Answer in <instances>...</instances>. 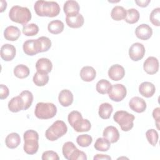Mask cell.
I'll return each instance as SVG.
<instances>
[{
    "label": "cell",
    "mask_w": 160,
    "mask_h": 160,
    "mask_svg": "<svg viewBox=\"0 0 160 160\" xmlns=\"http://www.w3.org/2000/svg\"><path fill=\"white\" fill-rule=\"evenodd\" d=\"M96 76L95 69L91 66H84L80 71L81 79L86 82H90L94 80Z\"/></svg>",
    "instance_id": "25"
},
{
    "label": "cell",
    "mask_w": 160,
    "mask_h": 160,
    "mask_svg": "<svg viewBox=\"0 0 160 160\" xmlns=\"http://www.w3.org/2000/svg\"><path fill=\"white\" fill-rule=\"evenodd\" d=\"M143 69L148 74H154L159 70V61L153 56L148 57L143 64Z\"/></svg>",
    "instance_id": "12"
},
{
    "label": "cell",
    "mask_w": 160,
    "mask_h": 160,
    "mask_svg": "<svg viewBox=\"0 0 160 160\" xmlns=\"http://www.w3.org/2000/svg\"><path fill=\"white\" fill-rule=\"evenodd\" d=\"M135 34L138 38L141 40H148L152 35V29L149 25L141 24L136 28Z\"/></svg>",
    "instance_id": "13"
},
{
    "label": "cell",
    "mask_w": 160,
    "mask_h": 160,
    "mask_svg": "<svg viewBox=\"0 0 160 160\" xmlns=\"http://www.w3.org/2000/svg\"><path fill=\"white\" fill-rule=\"evenodd\" d=\"M16 53V48L11 44H4L1 48V57L5 61L12 60Z\"/></svg>",
    "instance_id": "15"
},
{
    "label": "cell",
    "mask_w": 160,
    "mask_h": 160,
    "mask_svg": "<svg viewBox=\"0 0 160 160\" xmlns=\"http://www.w3.org/2000/svg\"><path fill=\"white\" fill-rule=\"evenodd\" d=\"M111 142L105 138H99L94 145V148L99 151H107L109 149Z\"/></svg>",
    "instance_id": "33"
},
{
    "label": "cell",
    "mask_w": 160,
    "mask_h": 160,
    "mask_svg": "<svg viewBox=\"0 0 160 160\" xmlns=\"http://www.w3.org/2000/svg\"><path fill=\"white\" fill-rule=\"evenodd\" d=\"M1 10H0V12H2L6 9V7H7V2L6 1H2L1 0Z\"/></svg>",
    "instance_id": "46"
},
{
    "label": "cell",
    "mask_w": 160,
    "mask_h": 160,
    "mask_svg": "<svg viewBox=\"0 0 160 160\" xmlns=\"http://www.w3.org/2000/svg\"><path fill=\"white\" fill-rule=\"evenodd\" d=\"M126 88L121 84H116L112 85L108 92L110 99L115 102L121 101L126 97Z\"/></svg>",
    "instance_id": "8"
},
{
    "label": "cell",
    "mask_w": 160,
    "mask_h": 160,
    "mask_svg": "<svg viewBox=\"0 0 160 160\" xmlns=\"http://www.w3.org/2000/svg\"><path fill=\"white\" fill-rule=\"evenodd\" d=\"M114 121L117 122L123 131H129L134 126L133 121L135 117L125 111H118L113 116Z\"/></svg>",
    "instance_id": "7"
},
{
    "label": "cell",
    "mask_w": 160,
    "mask_h": 160,
    "mask_svg": "<svg viewBox=\"0 0 160 160\" xmlns=\"http://www.w3.org/2000/svg\"><path fill=\"white\" fill-rule=\"evenodd\" d=\"M113 111L112 105L108 102L102 103L99 107V116L103 119H108L110 118Z\"/></svg>",
    "instance_id": "27"
},
{
    "label": "cell",
    "mask_w": 160,
    "mask_h": 160,
    "mask_svg": "<svg viewBox=\"0 0 160 160\" xmlns=\"http://www.w3.org/2000/svg\"><path fill=\"white\" fill-rule=\"evenodd\" d=\"M64 28V23L58 19L51 21L48 25V31L53 34H60L63 31Z\"/></svg>",
    "instance_id": "28"
},
{
    "label": "cell",
    "mask_w": 160,
    "mask_h": 160,
    "mask_svg": "<svg viewBox=\"0 0 160 160\" xmlns=\"http://www.w3.org/2000/svg\"><path fill=\"white\" fill-rule=\"evenodd\" d=\"M68 131V127L65 122L61 120L56 121L45 132L47 139L51 141H56L59 138L64 136Z\"/></svg>",
    "instance_id": "6"
},
{
    "label": "cell",
    "mask_w": 160,
    "mask_h": 160,
    "mask_svg": "<svg viewBox=\"0 0 160 160\" xmlns=\"http://www.w3.org/2000/svg\"><path fill=\"white\" fill-rule=\"evenodd\" d=\"M24 138V152L29 155L36 154L39 148V134L32 129L27 130L23 135Z\"/></svg>",
    "instance_id": "4"
},
{
    "label": "cell",
    "mask_w": 160,
    "mask_h": 160,
    "mask_svg": "<svg viewBox=\"0 0 160 160\" xmlns=\"http://www.w3.org/2000/svg\"><path fill=\"white\" fill-rule=\"evenodd\" d=\"M30 73V70L28 66L24 64H18L14 68V74L16 77L24 79L27 78Z\"/></svg>",
    "instance_id": "31"
},
{
    "label": "cell",
    "mask_w": 160,
    "mask_h": 160,
    "mask_svg": "<svg viewBox=\"0 0 160 160\" xmlns=\"http://www.w3.org/2000/svg\"><path fill=\"white\" fill-rule=\"evenodd\" d=\"M33 82L37 86H44L49 81V76L48 74L36 72L32 78Z\"/></svg>",
    "instance_id": "32"
},
{
    "label": "cell",
    "mask_w": 160,
    "mask_h": 160,
    "mask_svg": "<svg viewBox=\"0 0 160 160\" xmlns=\"http://www.w3.org/2000/svg\"><path fill=\"white\" fill-rule=\"evenodd\" d=\"M80 9L78 2L76 1L69 0L65 2L63 6V10L66 16L74 15L79 13Z\"/></svg>",
    "instance_id": "23"
},
{
    "label": "cell",
    "mask_w": 160,
    "mask_h": 160,
    "mask_svg": "<svg viewBox=\"0 0 160 160\" xmlns=\"http://www.w3.org/2000/svg\"><path fill=\"white\" fill-rule=\"evenodd\" d=\"M159 16H160V8H157L154 9L149 16L150 21L151 23L156 26H160V22H159Z\"/></svg>",
    "instance_id": "40"
},
{
    "label": "cell",
    "mask_w": 160,
    "mask_h": 160,
    "mask_svg": "<svg viewBox=\"0 0 160 160\" xmlns=\"http://www.w3.org/2000/svg\"><path fill=\"white\" fill-rule=\"evenodd\" d=\"M152 116L156 121V124L158 129H159V118H160V108H156L152 111Z\"/></svg>",
    "instance_id": "43"
},
{
    "label": "cell",
    "mask_w": 160,
    "mask_h": 160,
    "mask_svg": "<svg viewBox=\"0 0 160 160\" xmlns=\"http://www.w3.org/2000/svg\"><path fill=\"white\" fill-rule=\"evenodd\" d=\"M39 32V27L34 23L24 25L22 27V32L26 36H33Z\"/></svg>",
    "instance_id": "36"
},
{
    "label": "cell",
    "mask_w": 160,
    "mask_h": 160,
    "mask_svg": "<svg viewBox=\"0 0 160 160\" xmlns=\"http://www.w3.org/2000/svg\"><path fill=\"white\" fill-rule=\"evenodd\" d=\"M139 11L134 8H131L126 11V16L124 19L126 22L132 24L136 23L139 19Z\"/></svg>",
    "instance_id": "30"
},
{
    "label": "cell",
    "mask_w": 160,
    "mask_h": 160,
    "mask_svg": "<svg viewBox=\"0 0 160 160\" xmlns=\"http://www.w3.org/2000/svg\"><path fill=\"white\" fill-rule=\"evenodd\" d=\"M21 36L19 29L14 26H8L4 31V37L8 41H14L18 39Z\"/></svg>",
    "instance_id": "22"
},
{
    "label": "cell",
    "mask_w": 160,
    "mask_h": 160,
    "mask_svg": "<svg viewBox=\"0 0 160 160\" xmlns=\"http://www.w3.org/2000/svg\"><path fill=\"white\" fill-rule=\"evenodd\" d=\"M124 68L118 64L111 66L108 70L109 78L112 81H119L124 78Z\"/></svg>",
    "instance_id": "14"
},
{
    "label": "cell",
    "mask_w": 160,
    "mask_h": 160,
    "mask_svg": "<svg viewBox=\"0 0 160 160\" xmlns=\"http://www.w3.org/2000/svg\"><path fill=\"white\" fill-rule=\"evenodd\" d=\"M68 120L71 126L76 132H88L91 129V124L90 121L87 119H84L79 111H71L68 114Z\"/></svg>",
    "instance_id": "2"
},
{
    "label": "cell",
    "mask_w": 160,
    "mask_h": 160,
    "mask_svg": "<svg viewBox=\"0 0 160 160\" xmlns=\"http://www.w3.org/2000/svg\"><path fill=\"white\" fill-rule=\"evenodd\" d=\"M111 16L114 21H121L124 19L126 16V10L120 6L114 7L111 12Z\"/></svg>",
    "instance_id": "29"
},
{
    "label": "cell",
    "mask_w": 160,
    "mask_h": 160,
    "mask_svg": "<svg viewBox=\"0 0 160 160\" xmlns=\"http://www.w3.org/2000/svg\"><path fill=\"white\" fill-rule=\"evenodd\" d=\"M93 159H104V160H110L111 159V158L107 155V154H98L96 156H94V157L93 158Z\"/></svg>",
    "instance_id": "45"
},
{
    "label": "cell",
    "mask_w": 160,
    "mask_h": 160,
    "mask_svg": "<svg viewBox=\"0 0 160 160\" xmlns=\"http://www.w3.org/2000/svg\"><path fill=\"white\" fill-rule=\"evenodd\" d=\"M24 101L19 95L12 98L8 102V109L12 112L24 110Z\"/></svg>",
    "instance_id": "24"
},
{
    "label": "cell",
    "mask_w": 160,
    "mask_h": 160,
    "mask_svg": "<svg viewBox=\"0 0 160 160\" xmlns=\"http://www.w3.org/2000/svg\"><path fill=\"white\" fill-rule=\"evenodd\" d=\"M102 136L111 143L116 142L119 139V133L118 129L112 126H107L103 131Z\"/></svg>",
    "instance_id": "18"
},
{
    "label": "cell",
    "mask_w": 160,
    "mask_h": 160,
    "mask_svg": "<svg viewBox=\"0 0 160 160\" xmlns=\"http://www.w3.org/2000/svg\"><path fill=\"white\" fill-rule=\"evenodd\" d=\"M9 94V90L8 88L4 85L1 84L0 85V99H4L8 97Z\"/></svg>",
    "instance_id": "42"
},
{
    "label": "cell",
    "mask_w": 160,
    "mask_h": 160,
    "mask_svg": "<svg viewBox=\"0 0 160 160\" xmlns=\"http://www.w3.org/2000/svg\"><path fill=\"white\" fill-rule=\"evenodd\" d=\"M19 96L24 101V110H27L32 104L33 101V95L31 92L28 90L22 91Z\"/></svg>",
    "instance_id": "35"
},
{
    "label": "cell",
    "mask_w": 160,
    "mask_h": 160,
    "mask_svg": "<svg viewBox=\"0 0 160 160\" xmlns=\"http://www.w3.org/2000/svg\"><path fill=\"white\" fill-rule=\"evenodd\" d=\"M21 142L20 136L16 132L10 133L7 136L5 139L6 146L10 149L16 148Z\"/></svg>",
    "instance_id": "26"
},
{
    "label": "cell",
    "mask_w": 160,
    "mask_h": 160,
    "mask_svg": "<svg viewBox=\"0 0 160 160\" xmlns=\"http://www.w3.org/2000/svg\"><path fill=\"white\" fill-rule=\"evenodd\" d=\"M57 112L56 106L51 102H38L35 108L34 114L41 119H48L55 116Z\"/></svg>",
    "instance_id": "5"
},
{
    "label": "cell",
    "mask_w": 160,
    "mask_h": 160,
    "mask_svg": "<svg viewBox=\"0 0 160 160\" xmlns=\"http://www.w3.org/2000/svg\"><path fill=\"white\" fill-rule=\"evenodd\" d=\"M36 68L38 72L48 74L52 69V64L49 59L42 58L36 62Z\"/></svg>",
    "instance_id": "19"
},
{
    "label": "cell",
    "mask_w": 160,
    "mask_h": 160,
    "mask_svg": "<svg viewBox=\"0 0 160 160\" xmlns=\"http://www.w3.org/2000/svg\"><path fill=\"white\" fill-rule=\"evenodd\" d=\"M62 152L64 157L68 160H76V156L79 154V150L72 142L68 141L65 142L62 148Z\"/></svg>",
    "instance_id": "10"
},
{
    "label": "cell",
    "mask_w": 160,
    "mask_h": 160,
    "mask_svg": "<svg viewBox=\"0 0 160 160\" xmlns=\"http://www.w3.org/2000/svg\"><path fill=\"white\" fill-rule=\"evenodd\" d=\"M24 52L28 56H34L40 52L41 48L38 39H29L22 45Z\"/></svg>",
    "instance_id": "11"
},
{
    "label": "cell",
    "mask_w": 160,
    "mask_h": 160,
    "mask_svg": "<svg viewBox=\"0 0 160 160\" xmlns=\"http://www.w3.org/2000/svg\"><path fill=\"white\" fill-rule=\"evenodd\" d=\"M111 86V82L108 80L101 79L96 84V91L101 94H105L109 92Z\"/></svg>",
    "instance_id": "34"
},
{
    "label": "cell",
    "mask_w": 160,
    "mask_h": 160,
    "mask_svg": "<svg viewBox=\"0 0 160 160\" xmlns=\"http://www.w3.org/2000/svg\"><path fill=\"white\" fill-rule=\"evenodd\" d=\"M151 2L150 0H139V1H135L136 4L141 8H145L148 6L149 3Z\"/></svg>",
    "instance_id": "44"
},
{
    "label": "cell",
    "mask_w": 160,
    "mask_h": 160,
    "mask_svg": "<svg viewBox=\"0 0 160 160\" xmlns=\"http://www.w3.org/2000/svg\"><path fill=\"white\" fill-rule=\"evenodd\" d=\"M146 137L147 138L149 143L152 146H155L158 141V132L154 129H151L148 130L146 132Z\"/></svg>",
    "instance_id": "38"
},
{
    "label": "cell",
    "mask_w": 160,
    "mask_h": 160,
    "mask_svg": "<svg viewBox=\"0 0 160 160\" xmlns=\"http://www.w3.org/2000/svg\"><path fill=\"white\" fill-rule=\"evenodd\" d=\"M76 142L81 147H88L92 142V137L89 134L79 135L76 138Z\"/></svg>",
    "instance_id": "37"
},
{
    "label": "cell",
    "mask_w": 160,
    "mask_h": 160,
    "mask_svg": "<svg viewBox=\"0 0 160 160\" xmlns=\"http://www.w3.org/2000/svg\"><path fill=\"white\" fill-rule=\"evenodd\" d=\"M34 11L39 16L53 18L57 16L60 12L59 5L54 1H37L34 6Z\"/></svg>",
    "instance_id": "1"
},
{
    "label": "cell",
    "mask_w": 160,
    "mask_h": 160,
    "mask_svg": "<svg viewBox=\"0 0 160 160\" xmlns=\"http://www.w3.org/2000/svg\"><path fill=\"white\" fill-rule=\"evenodd\" d=\"M42 160H59V158L57 152L53 151H44L42 154Z\"/></svg>",
    "instance_id": "41"
},
{
    "label": "cell",
    "mask_w": 160,
    "mask_h": 160,
    "mask_svg": "<svg viewBox=\"0 0 160 160\" xmlns=\"http://www.w3.org/2000/svg\"><path fill=\"white\" fill-rule=\"evenodd\" d=\"M145 48L140 42L133 43L129 49V56L131 60L138 61L143 58L145 54Z\"/></svg>",
    "instance_id": "9"
},
{
    "label": "cell",
    "mask_w": 160,
    "mask_h": 160,
    "mask_svg": "<svg viewBox=\"0 0 160 160\" xmlns=\"http://www.w3.org/2000/svg\"><path fill=\"white\" fill-rule=\"evenodd\" d=\"M129 106L133 111L138 113L143 112L146 109V102L142 98L138 96L133 97L130 99Z\"/></svg>",
    "instance_id": "16"
},
{
    "label": "cell",
    "mask_w": 160,
    "mask_h": 160,
    "mask_svg": "<svg viewBox=\"0 0 160 160\" xmlns=\"http://www.w3.org/2000/svg\"><path fill=\"white\" fill-rule=\"evenodd\" d=\"M58 100L62 106L68 107L73 102V94L69 90L63 89L59 94Z\"/></svg>",
    "instance_id": "21"
},
{
    "label": "cell",
    "mask_w": 160,
    "mask_h": 160,
    "mask_svg": "<svg viewBox=\"0 0 160 160\" xmlns=\"http://www.w3.org/2000/svg\"><path fill=\"white\" fill-rule=\"evenodd\" d=\"M10 19L15 22L26 25L31 19V12L26 7L14 6L9 12Z\"/></svg>",
    "instance_id": "3"
},
{
    "label": "cell",
    "mask_w": 160,
    "mask_h": 160,
    "mask_svg": "<svg viewBox=\"0 0 160 160\" xmlns=\"http://www.w3.org/2000/svg\"><path fill=\"white\" fill-rule=\"evenodd\" d=\"M156 91L155 86L150 82L145 81L142 82L139 86V93L145 98L152 97Z\"/></svg>",
    "instance_id": "20"
},
{
    "label": "cell",
    "mask_w": 160,
    "mask_h": 160,
    "mask_svg": "<svg viewBox=\"0 0 160 160\" xmlns=\"http://www.w3.org/2000/svg\"><path fill=\"white\" fill-rule=\"evenodd\" d=\"M38 39L39 41L40 48H41L40 52H46L51 47V41L48 37L41 36L38 38Z\"/></svg>",
    "instance_id": "39"
},
{
    "label": "cell",
    "mask_w": 160,
    "mask_h": 160,
    "mask_svg": "<svg viewBox=\"0 0 160 160\" xmlns=\"http://www.w3.org/2000/svg\"><path fill=\"white\" fill-rule=\"evenodd\" d=\"M66 22L71 28H79L82 26L84 22V19L81 14L78 13L74 15L66 16Z\"/></svg>",
    "instance_id": "17"
}]
</instances>
